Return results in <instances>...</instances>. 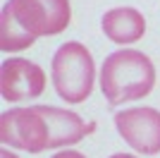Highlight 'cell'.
<instances>
[{
  "label": "cell",
  "instance_id": "1",
  "mask_svg": "<svg viewBox=\"0 0 160 158\" xmlns=\"http://www.w3.org/2000/svg\"><path fill=\"white\" fill-rule=\"evenodd\" d=\"M93 127V122L86 125L77 113L53 105L12 108L0 118V141L12 149L41 153L46 149L79 144Z\"/></svg>",
  "mask_w": 160,
  "mask_h": 158
},
{
  "label": "cell",
  "instance_id": "2",
  "mask_svg": "<svg viewBox=\"0 0 160 158\" xmlns=\"http://www.w3.org/2000/svg\"><path fill=\"white\" fill-rule=\"evenodd\" d=\"M155 67L141 50H115L103 60L100 67V91L110 105L139 101L153 91Z\"/></svg>",
  "mask_w": 160,
  "mask_h": 158
},
{
  "label": "cell",
  "instance_id": "3",
  "mask_svg": "<svg viewBox=\"0 0 160 158\" xmlns=\"http://www.w3.org/2000/svg\"><path fill=\"white\" fill-rule=\"evenodd\" d=\"M53 86L58 96L67 103H84L93 91L96 65L84 43L67 41L53 55Z\"/></svg>",
  "mask_w": 160,
  "mask_h": 158
},
{
  "label": "cell",
  "instance_id": "4",
  "mask_svg": "<svg viewBox=\"0 0 160 158\" xmlns=\"http://www.w3.org/2000/svg\"><path fill=\"white\" fill-rule=\"evenodd\" d=\"M10 12L17 24L33 39L38 36H58L72 22L69 0H7Z\"/></svg>",
  "mask_w": 160,
  "mask_h": 158
},
{
  "label": "cell",
  "instance_id": "5",
  "mask_svg": "<svg viewBox=\"0 0 160 158\" xmlns=\"http://www.w3.org/2000/svg\"><path fill=\"white\" fill-rule=\"evenodd\" d=\"M115 127L134 151L143 156L160 153V110L155 108H124L115 113Z\"/></svg>",
  "mask_w": 160,
  "mask_h": 158
},
{
  "label": "cell",
  "instance_id": "6",
  "mask_svg": "<svg viewBox=\"0 0 160 158\" xmlns=\"http://www.w3.org/2000/svg\"><path fill=\"white\" fill-rule=\"evenodd\" d=\"M46 89V72L27 58H7L0 65V93L10 103L38 98Z\"/></svg>",
  "mask_w": 160,
  "mask_h": 158
},
{
  "label": "cell",
  "instance_id": "7",
  "mask_svg": "<svg viewBox=\"0 0 160 158\" xmlns=\"http://www.w3.org/2000/svg\"><path fill=\"white\" fill-rule=\"evenodd\" d=\"M100 26H103V34L112 43H120V46L136 43L146 34V19L136 7H115L103 14Z\"/></svg>",
  "mask_w": 160,
  "mask_h": 158
},
{
  "label": "cell",
  "instance_id": "8",
  "mask_svg": "<svg viewBox=\"0 0 160 158\" xmlns=\"http://www.w3.org/2000/svg\"><path fill=\"white\" fill-rule=\"evenodd\" d=\"M33 36H29L14 19V14L10 12V7L2 5L0 12V48L5 53H14V50H27L33 46Z\"/></svg>",
  "mask_w": 160,
  "mask_h": 158
},
{
  "label": "cell",
  "instance_id": "9",
  "mask_svg": "<svg viewBox=\"0 0 160 158\" xmlns=\"http://www.w3.org/2000/svg\"><path fill=\"white\" fill-rule=\"evenodd\" d=\"M53 158H86V156H84V153H79V151H74V149H67V151L55 153Z\"/></svg>",
  "mask_w": 160,
  "mask_h": 158
},
{
  "label": "cell",
  "instance_id": "10",
  "mask_svg": "<svg viewBox=\"0 0 160 158\" xmlns=\"http://www.w3.org/2000/svg\"><path fill=\"white\" fill-rule=\"evenodd\" d=\"M0 158H17V156H14V153H10L7 149H2V151H0Z\"/></svg>",
  "mask_w": 160,
  "mask_h": 158
},
{
  "label": "cell",
  "instance_id": "11",
  "mask_svg": "<svg viewBox=\"0 0 160 158\" xmlns=\"http://www.w3.org/2000/svg\"><path fill=\"white\" fill-rule=\"evenodd\" d=\"M110 158H136V156H129V153H115V156H110Z\"/></svg>",
  "mask_w": 160,
  "mask_h": 158
}]
</instances>
